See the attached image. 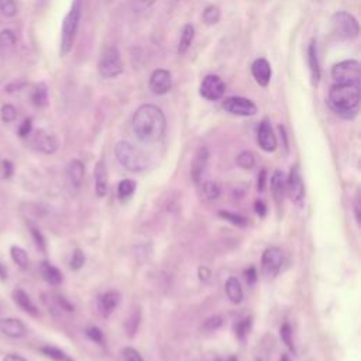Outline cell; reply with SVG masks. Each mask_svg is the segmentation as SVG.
I'll use <instances>...</instances> for the list:
<instances>
[{
  "mask_svg": "<svg viewBox=\"0 0 361 361\" xmlns=\"http://www.w3.org/2000/svg\"><path fill=\"white\" fill-rule=\"evenodd\" d=\"M133 131L136 137L147 144L162 140L167 130V119L155 105H142L133 115Z\"/></svg>",
  "mask_w": 361,
  "mask_h": 361,
  "instance_id": "obj_1",
  "label": "cell"
},
{
  "mask_svg": "<svg viewBox=\"0 0 361 361\" xmlns=\"http://www.w3.org/2000/svg\"><path fill=\"white\" fill-rule=\"evenodd\" d=\"M361 101L360 85L354 84H335L329 90L327 104L331 109L343 119H353L357 116Z\"/></svg>",
  "mask_w": 361,
  "mask_h": 361,
  "instance_id": "obj_2",
  "label": "cell"
},
{
  "mask_svg": "<svg viewBox=\"0 0 361 361\" xmlns=\"http://www.w3.org/2000/svg\"><path fill=\"white\" fill-rule=\"evenodd\" d=\"M82 19V0H72L70 12L65 16L61 28V57L68 55L75 44Z\"/></svg>",
  "mask_w": 361,
  "mask_h": 361,
  "instance_id": "obj_3",
  "label": "cell"
},
{
  "mask_svg": "<svg viewBox=\"0 0 361 361\" xmlns=\"http://www.w3.org/2000/svg\"><path fill=\"white\" fill-rule=\"evenodd\" d=\"M115 155L120 162V166L130 173H142L148 167L146 154L128 142H119L115 146Z\"/></svg>",
  "mask_w": 361,
  "mask_h": 361,
  "instance_id": "obj_4",
  "label": "cell"
},
{
  "mask_svg": "<svg viewBox=\"0 0 361 361\" xmlns=\"http://www.w3.org/2000/svg\"><path fill=\"white\" fill-rule=\"evenodd\" d=\"M331 23L335 37L340 41L355 40L360 35V24L357 19L347 12H336L332 16Z\"/></svg>",
  "mask_w": 361,
  "mask_h": 361,
  "instance_id": "obj_5",
  "label": "cell"
},
{
  "mask_svg": "<svg viewBox=\"0 0 361 361\" xmlns=\"http://www.w3.org/2000/svg\"><path fill=\"white\" fill-rule=\"evenodd\" d=\"M97 71L104 79H115L123 72V61L116 46L106 47L97 62Z\"/></svg>",
  "mask_w": 361,
  "mask_h": 361,
  "instance_id": "obj_6",
  "label": "cell"
},
{
  "mask_svg": "<svg viewBox=\"0 0 361 361\" xmlns=\"http://www.w3.org/2000/svg\"><path fill=\"white\" fill-rule=\"evenodd\" d=\"M332 78L336 84H354L360 85L361 65L355 59H347L336 64L332 68Z\"/></svg>",
  "mask_w": 361,
  "mask_h": 361,
  "instance_id": "obj_7",
  "label": "cell"
},
{
  "mask_svg": "<svg viewBox=\"0 0 361 361\" xmlns=\"http://www.w3.org/2000/svg\"><path fill=\"white\" fill-rule=\"evenodd\" d=\"M284 264V253L280 247H269L262 253L261 270L267 278H275Z\"/></svg>",
  "mask_w": 361,
  "mask_h": 361,
  "instance_id": "obj_8",
  "label": "cell"
},
{
  "mask_svg": "<svg viewBox=\"0 0 361 361\" xmlns=\"http://www.w3.org/2000/svg\"><path fill=\"white\" fill-rule=\"evenodd\" d=\"M226 93V84L217 75H206L199 86V95L209 102L220 101Z\"/></svg>",
  "mask_w": 361,
  "mask_h": 361,
  "instance_id": "obj_9",
  "label": "cell"
},
{
  "mask_svg": "<svg viewBox=\"0 0 361 361\" xmlns=\"http://www.w3.org/2000/svg\"><path fill=\"white\" fill-rule=\"evenodd\" d=\"M286 191L291 196V199L295 205H298L300 208L304 206L305 204V196H306V191H305V184L302 181L301 173L298 167H293L289 173V177L286 179Z\"/></svg>",
  "mask_w": 361,
  "mask_h": 361,
  "instance_id": "obj_10",
  "label": "cell"
},
{
  "mask_svg": "<svg viewBox=\"0 0 361 361\" xmlns=\"http://www.w3.org/2000/svg\"><path fill=\"white\" fill-rule=\"evenodd\" d=\"M222 106L227 113L242 117H250L257 113V106L254 105V102L240 96L227 97V99L223 101Z\"/></svg>",
  "mask_w": 361,
  "mask_h": 361,
  "instance_id": "obj_11",
  "label": "cell"
},
{
  "mask_svg": "<svg viewBox=\"0 0 361 361\" xmlns=\"http://www.w3.org/2000/svg\"><path fill=\"white\" fill-rule=\"evenodd\" d=\"M257 142H258V146L266 153H274L277 150V146H278L277 137L274 135L271 123L267 119L262 120L258 126Z\"/></svg>",
  "mask_w": 361,
  "mask_h": 361,
  "instance_id": "obj_12",
  "label": "cell"
},
{
  "mask_svg": "<svg viewBox=\"0 0 361 361\" xmlns=\"http://www.w3.org/2000/svg\"><path fill=\"white\" fill-rule=\"evenodd\" d=\"M173 86V75L167 70H155L150 77V90L157 95L162 96L167 95Z\"/></svg>",
  "mask_w": 361,
  "mask_h": 361,
  "instance_id": "obj_13",
  "label": "cell"
},
{
  "mask_svg": "<svg viewBox=\"0 0 361 361\" xmlns=\"http://www.w3.org/2000/svg\"><path fill=\"white\" fill-rule=\"evenodd\" d=\"M209 164V150L206 147H201L196 151L192 164H191V178L195 184H199L204 178V174Z\"/></svg>",
  "mask_w": 361,
  "mask_h": 361,
  "instance_id": "obj_14",
  "label": "cell"
},
{
  "mask_svg": "<svg viewBox=\"0 0 361 361\" xmlns=\"http://www.w3.org/2000/svg\"><path fill=\"white\" fill-rule=\"evenodd\" d=\"M31 146L35 150L44 154H54L58 150L57 139L44 130H37L31 139Z\"/></svg>",
  "mask_w": 361,
  "mask_h": 361,
  "instance_id": "obj_15",
  "label": "cell"
},
{
  "mask_svg": "<svg viewBox=\"0 0 361 361\" xmlns=\"http://www.w3.org/2000/svg\"><path fill=\"white\" fill-rule=\"evenodd\" d=\"M251 74L260 86H262V88L269 86L271 77H273V70H271L270 62L266 58L255 59L251 65Z\"/></svg>",
  "mask_w": 361,
  "mask_h": 361,
  "instance_id": "obj_16",
  "label": "cell"
},
{
  "mask_svg": "<svg viewBox=\"0 0 361 361\" xmlns=\"http://www.w3.org/2000/svg\"><path fill=\"white\" fill-rule=\"evenodd\" d=\"M93 174H95L96 195L99 196V198H104V196L108 195V191H109V175H108V168H106V164H105L104 158H101L96 162Z\"/></svg>",
  "mask_w": 361,
  "mask_h": 361,
  "instance_id": "obj_17",
  "label": "cell"
},
{
  "mask_svg": "<svg viewBox=\"0 0 361 361\" xmlns=\"http://www.w3.org/2000/svg\"><path fill=\"white\" fill-rule=\"evenodd\" d=\"M0 333L12 339H17L23 338L27 333V327L20 319L16 318L0 319Z\"/></svg>",
  "mask_w": 361,
  "mask_h": 361,
  "instance_id": "obj_18",
  "label": "cell"
},
{
  "mask_svg": "<svg viewBox=\"0 0 361 361\" xmlns=\"http://www.w3.org/2000/svg\"><path fill=\"white\" fill-rule=\"evenodd\" d=\"M119 302H120V293L117 291H108L97 298V311L101 312L102 316L108 318L117 308Z\"/></svg>",
  "mask_w": 361,
  "mask_h": 361,
  "instance_id": "obj_19",
  "label": "cell"
},
{
  "mask_svg": "<svg viewBox=\"0 0 361 361\" xmlns=\"http://www.w3.org/2000/svg\"><path fill=\"white\" fill-rule=\"evenodd\" d=\"M308 64H309V72H311V82L313 86H316L320 81V64H319V57H318V48H316V41L312 40L308 47Z\"/></svg>",
  "mask_w": 361,
  "mask_h": 361,
  "instance_id": "obj_20",
  "label": "cell"
},
{
  "mask_svg": "<svg viewBox=\"0 0 361 361\" xmlns=\"http://www.w3.org/2000/svg\"><path fill=\"white\" fill-rule=\"evenodd\" d=\"M13 297V301L14 304L21 309L24 311L26 313L31 315V316H37L39 315V311H37V306L32 304L31 298L28 297V293L26 291H23L21 288H16L12 293Z\"/></svg>",
  "mask_w": 361,
  "mask_h": 361,
  "instance_id": "obj_21",
  "label": "cell"
},
{
  "mask_svg": "<svg viewBox=\"0 0 361 361\" xmlns=\"http://www.w3.org/2000/svg\"><path fill=\"white\" fill-rule=\"evenodd\" d=\"M271 192L277 204H281L286 193V178L281 170L274 171L271 175Z\"/></svg>",
  "mask_w": 361,
  "mask_h": 361,
  "instance_id": "obj_22",
  "label": "cell"
},
{
  "mask_svg": "<svg viewBox=\"0 0 361 361\" xmlns=\"http://www.w3.org/2000/svg\"><path fill=\"white\" fill-rule=\"evenodd\" d=\"M224 289H226L227 298L231 300L232 304L239 305V304L243 302L244 292H243V288H242L240 281H239L236 277H231V278H228V280L226 281Z\"/></svg>",
  "mask_w": 361,
  "mask_h": 361,
  "instance_id": "obj_23",
  "label": "cell"
},
{
  "mask_svg": "<svg viewBox=\"0 0 361 361\" xmlns=\"http://www.w3.org/2000/svg\"><path fill=\"white\" fill-rule=\"evenodd\" d=\"M67 174L70 178V182L72 184V186L79 188L84 182L85 178V166L84 162L79 159H72L68 164V168H67Z\"/></svg>",
  "mask_w": 361,
  "mask_h": 361,
  "instance_id": "obj_24",
  "label": "cell"
},
{
  "mask_svg": "<svg viewBox=\"0 0 361 361\" xmlns=\"http://www.w3.org/2000/svg\"><path fill=\"white\" fill-rule=\"evenodd\" d=\"M195 39V27L192 24H185L181 32V39L178 43V55H185L192 46V41Z\"/></svg>",
  "mask_w": 361,
  "mask_h": 361,
  "instance_id": "obj_25",
  "label": "cell"
},
{
  "mask_svg": "<svg viewBox=\"0 0 361 361\" xmlns=\"http://www.w3.org/2000/svg\"><path fill=\"white\" fill-rule=\"evenodd\" d=\"M41 275L50 285H59L62 282L61 271L48 261L41 262Z\"/></svg>",
  "mask_w": 361,
  "mask_h": 361,
  "instance_id": "obj_26",
  "label": "cell"
},
{
  "mask_svg": "<svg viewBox=\"0 0 361 361\" xmlns=\"http://www.w3.org/2000/svg\"><path fill=\"white\" fill-rule=\"evenodd\" d=\"M136 191V182L133 179H123L117 185V198L120 201H126L133 196Z\"/></svg>",
  "mask_w": 361,
  "mask_h": 361,
  "instance_id": "obj_27",
  "label": "cell"
},
{
  "mask_svg": "<svg viewBox=\"0 0 361 361\" xmlns=\"http://www.w3.org/2000/svg\"><path fill=\"white\" fill-rule=\"evenodd\" d=\"M142 322V312L140 311H135L133 313L130 315V318L127 319V322L124 323V329L127 332V336L131 339L135 338V335L139 331V326Z\"/></svg>",
  "mask_w": 361,
  "mask_h": 361,
  "instance_id": "obj_28",
  "label": "cell"
},
{
  "mask_svg": "<svg viewBox=\"0 0 361 361\" xmlns=\"http://www.w3.org/2000/svg\"><path fill=\"white\" fill-rule=\"evenodd\" d=\"M10 255H12V260L21 270H26L28 267V255H27V251L24 248H21L19 246H12L10 247Z\"/></svg>",
  "mask_w": 361,
  "mask_h": 361,
  "instance_id": "obj_29",
  "label": "cell"
},
{
  "mask_svg": "<svg viewBox=\"0 0 361 361\" xmlns=\"http://www.w3.org/2000/svg\"><path fill=\"white\" fill-rule=\"evenodd\" d=\"M32 104H35L37 108H43L47 105L48 102V93H47V88L44 85H37L35 92H32Z\"/></svg>",
  "mask_w": 361,
  "mask_h": 361,
  "instance_id": "obj_30",
  "label": "cell"
},
{
  "mask_svg": "<svg viewBox=\"0 0 361 361\" xmlns=\"http://www.w3.org/2000/svg\"><path fill=\"white\" fill-rule=\"evenodd\" d=\"M41 353L54 361H72V358L70 355H67L62 350L52 347V346L41 347Z\"/></svg>",
  "mask_w": 361,
  "mask_h": 361,
  "instance_id": "obj_31",
  "label": "cell"
},
{
  "mask_svg": "<svg viewBox=\"0 0 361 361\" xmlns=\"http://www.w3.org/2000/svg\"><path fill=\"white\" fill-rule=\"evenodd\" d=\"M219 216H220L222 219H224L226 222L232 223V224H235V226H237V227H246L247 223H248V220H247L244 216H240V215L233 213V212L220 211V212H219Z\"/></svg>",
  "mask_w": 361,
  "mask_h": 361,
  "instance_id": "obj_32",
  "label": "cell"
},
{
  "mask_svg": "<svg viewBox=\"0 0 361 361\" xmlns=\"http://www.w3.org/2000/svg\"><path fill=\"white\" fill-rule=\"evenodd\" d=\"M220 9L215 5H211L208 6L205 10H204V21L208 24V26H213V24H217L220 21Z\"/></svg>",
  "mask_w": 361,
  "mask_h": 361,
  "instance_id": "obj_33",
  "label": "cell"
},
{
  "mask_svg": "<svg viewBox=\"0 0 361 361\" xmlns=\"http://www.w3.org/2000/svg\"><path fill=\"white\" fill-rule=\"evenodd\" d=\"M236 164L240 167V168H244V170H251L254 166H255V158L253 155V153L250 151H243L237 155L236 158Z\"/></svg>",
  "mask_w": 361,
  "mask_h": 361,
  "instance_id": "obj_34",
  "label": "cell"
},
{
  "mask_svg": "<svg viewBox=\"0 0 361 361\" xmlns=\"http://www.w3.org/2000/svg\"><path fill=\"white\" fill-rule=\"evenodd\" d=\"M250 329H251V318H244V319H242L240 322H237V323L235 324L236 338L240 339V340H243V339L248 335Z\"/></svg>",
  "mask_w": 361,
  "mask_h": 361,
  "instance_id": "obj_35",
  "label": "cell"
},
{
  "mask_svg": "<svg viewBox=\"0 0 361 361\" xmlns=\"http://www.w3.org/2000/svg\"><path fill=\"white\" fill-rule=\"evenodd\" d=\"M280 335H281V339L282 342L285 343V346L292 351L295 353V344H293V333H292V329L291 326L288 323H284L281 326V331H280Z\"/></svg>",
  "mask_w": 361,
  "mask_h": 361,
  "instance_id": "obj_36",
  "label": "cell"
},
{
  "mask_svg": "<svg viewBox=\"0 0 361 361\" xmlns=\"http://www.w3.org/2000/svg\"><path fill=\"white\" fill-rule=\"evenodd\" d=\"M202 192L211 201H215L220 196V188L215 182H211V181H208L202 185Z\"/></svg>",
  "mask_w": 361,
  "mask_h": 361,
  "instance_id": "obj_37",
  "label": "cell"
},
{
  "mask_svg": "<svg viewBox=\"0 0 361 361\" xmlns=\"http://www.w3.org/2000/svg\"><path fill=\"white\" fill-rule=\"evenodd\" d=\"M157 0H131L130 8L135 13H143L155 5Z\"/></svg>",
  "mask_w": 361,
  "mask_h": 361,
  "instance_id": "obj_38",
  "label": "cell"
},
{
  "mask_svg": "<svg viewBox=\"0 0 361 361\" xmlns=\"http://www.w3.org/2000/svg\"><path fill=\"white\" fill-rule=\"evenodd\" d=\"M0 12L6 17H14L17 14V5L14 0H0Z\"/></svg>",
  "mask_w": 361,
  "mask_h": 361,
  "instance_id": "obj_39",
  "label": "cell"
},
{
  "mask_svg": "<svg viewBox=\"0 0 361 361\" xmlns=\"http://www.w3.org/2000/svg\"><path fill=\"white\" fill-rule=\"evenodd\" d=\"M0 117H2L5 123H12L17 117V110L12 105H5L2 106V110H0Z\"/></svg>",
  "mask_w": 361,
  "mask_h": 361,
  "instance_id": "obj_40",
  "label": "cell"
},
{
  "mask_svg": "<svg viewBox=\"0 0 361 361\" xmlns=\"http://www.w3.org/2000/svg\"><path fill=\"white\" fill-rule=\"evenodd\" d=\"M16 44V36L12 30H2L0 31V46L2 47H12Z\"/></svg>",
  "mask_w": 361,
  "mask_h": 361,
  "instance_id": "obj_41",
  "label": "cell"
},
{
  "mask_svg": "<svg viewBox=\"0 0 361 361\" xmlns=\"http://www.w3.org/2000/svg\"><path fill=\"white\" fill-rule=\"evenodd\" d=\"M86 336H88L92 342H95V343H104V340H105L104 332L99 329V327H96V326H88Z\"/></svg>",
  "mask_w": 361,
  "mask_h": 361,
  "instance_id": "obj_42",
  "label": "cell"
},
{
  "mask_svg": "<svg viewBox=\"0 0 361 361\" xmlns=\"http://www.w3.org/2000/svg\"><path fill=\"white\" fill-rule=\"evenodd\" d=\"M222 323H223V319H222L220 316H217V315L211 316L209 319L205 320V323H204V329H205L206 332H215V331H217L219 327L222 326Z\"/></svg>",
  "mask_w": 361,
  "mask_h": 361,
  "instance_id": "obj_43",
  "label": "cell"
},
{
  "mask_svg": "<svg viewBox=\"0 0 361 361\" xmlns=\"http://www.w3.org/2000/svg\"><path fill=\"white\" fill-rule=\"evenodd\" d=\"M85 264V254L81 250H77L71 258V269L74 271H78L84 267Z\"/></svg>",
  "mask_w": 361,
  "mask_h": 361,
  "instance_id": "obj_44",
  "label": "cell"
},
{
  "mask_svg": "<svg viewBox=\"0 0 361 361\" xmlns=\"http://www.w3.org/2000/svg\"><path fill=\"white\" fill-rule=\"evenodd\" d=\"M123 358L124 361H144L143 355L133 347L123 349Z\"/></svg>",
  "mask_w": 361,
  "mask_h": 361,
  "instance_id": "obj_45",
  "label": "cell"
},
{
  "mask_svg": "<svg viewBox=\"0 0 361 361\" xmlns=\"http://www.w3.org/2000/svg\"><path fill=\"white\" fill-rule=\"evenodd\" d=\"M31 236H32V239H35L37 247H39L41 251H46V239H44V236L41 235V232L39 231V228L32 227V228H31Z\"/></svg>",
  "mask_w": 361,
  "mask_h": 361,
  "instance_id": "obj_46",
  "label": "cell"
},
{
  "mask_svg": "<svg viewBox=\"0 0 361 361\" xmlns=\"http://www.w3.org/2000/svg\"><path fill=\"white\" fill-rule=\"evenodd\" d=\"M31 130H32V120L31 119H26L21 126L19 127V136L20 137H27L31 135Z\"/></svg>",
  "mask_w": 361,
  "mask_h": 361,
  "instance_id": "obj_47",
  "label": "cell"
},
{
  "mask_svg": "<svg viewBox=\"0 0 361 361\" xmlns=\"http://www.w3.org/2000/svg\"><path fill=\"white\" fill-rule=\"evenodd\" d=\"M244 280L248 284V286H254V284L257 282V271L254 267H248L244 271Z\"/></svg>",
  "mask_w": 361,
  "mask_h": 361,
  "instance_id": "obj_48",
  "label": "cell"
},
{
  "mask_svg": "<svg viewBox=\"0 0 361 361\" xmlns=\"http://www.w3.org/2000/svg\"><path fill=\"white\" fill-rule=\"evenodd\" d=\"M254 209H255V213H257L260 217H264L266 213H267V206H266V204L262 202L261 199H257V201H255Z\"/></svg>",
  "mask_w": 361,
  "mask_h": 361,
  "instance_id": "obj_49",
  "label": "cell"
},
{
  "mask_svg": "<svg viewBox=\"0 0 361 361\" xmlns=\"http://www.w3.org/2000/svg\"><path fill=\"white\" fill-rule=\"evenodd\" d=\"M266 181H267V171L266 170H262L258 175V181H257V189L260 192H262L266 189Z\"/></svg>",
  "mask_w": 361,
  "mask_h": 361,
  "instance_id": "obj_50",
  "label": "cell"
},
{
  "mask_svg": "<svg viewBox=\"0 0 361 361\" xmlns=\"http://www.w3.org/2000/svg\"><path fill=\"white\" fill-rule=\"evenodd\" d=\"M2 164H3V177L10 178L13 175V171H14L13 164L10 161H3Z\"/></svg>",
  "mask_w": 361,
  "mask_h": 361,
  "instance_id": "obj_51",
  "label": "cell"
},
{
  "mask_svg": "<svg viewBox=\"0 0 361 361\" xmlns=\"http://www.w3.org/2000/svg\"><path fill=\"white\" fill-rule=\"evenodd\" d=\"M360 209H361V205H360V195H357L355 199H354V216H355V222H357V223H360V220H361Z\"/></svg>",
  "mask_w": 361,
  "mask_h": 361,
  "instance_id": "obj_52",
  "label": "cell"
},
{
  "mask_svg": "<svg viewBox=\"0 0 361 361\" xmlns=\"http://www.w3.org/2000/svg\"><path fill=\"white\" fill-rule=\"evenodd\" d=\"M3 361H27L26 358H23L21 355H17V354H8Z\"/></svg>",
  "mask_w": 361,
  "mask_h": 361,
  "instance_id": "obj_53",
  "label": "cell"
},
{
  "mask_svg": "<svg viewBox=\"0 0 361 361\" xmlns=\"http://www.w3.org/2000/svg\"><path fill=\"white\" fill-rule=\"evenodd\" d=\"M58 302H59V304H61V306H62V308H64V309H65V311H70V312H71V311H72V306H71V305H70V304H68V302H67V301H65V300H64V298H61V297H58Z\"/></svg>",
  "mask_w": 361,
  "mask_h": 361,
  "instance_id": "obj_54",
  "label": "cell"
},
{
  "mask_svg": "<svg viewBox=\"0 0 361 361\" xmlns=\"http://www.w3.org/2000/svg\"><path fill=\"white\" fill-rule=\"evenodd\" d=\"M6 278H8V271L2 264H0V280H6Z\"/></svg>",
  "mask_w": 361,
  "mask_h": 361,
  "instance_id": "obj_55",
  "label": "cell"
},
{
  "mask_svg": "<svg viewBox=\"0 0 361 361\" xmlns=\"http://www.w3.org/2000/svg\"><path fill=\"white\" fill-rule=\"evenodd\" d=\"M280 361H291V357L288 354H282V357L280 358Z\"/></svg>",
  "mask_w": 361,
  "mask_h": 361,
  "instance_id": "obj_56",
  "label": "cell"
},
{
  "mask_svg": "<svg viewBox=\"0 0 361 361\" xmlns=\"http://www.w3.org/2000/svg\"><path fill=\"white\" fill-rule=\"evenodd\" d=\"M222 361H237L236 357H231V358H227V360H222Z\"/></svg>",
  "mask_w": 361,
  "mask_h": 361,
  "instance_id": "obj_57",
  "label": "cell"
},
{
  "mask_svg": "<svg viewBox=\"0 0 361 361\" xmlns=\"http://www.w3.org/2000/svg\"><path fill=\"white\" fill-rule=\"evenodd\" d=\"M258 361H260V360H258Z\"/></svg>",
  "mask_w": 361,
  "mask_h": 361,
  "instance_id": "obj_58",
  "label": "cell"
}]
</instances>
